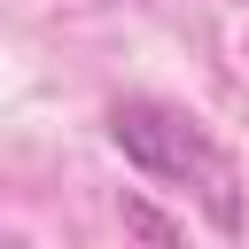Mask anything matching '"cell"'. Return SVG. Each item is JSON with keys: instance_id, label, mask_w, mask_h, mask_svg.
<instances>
[{"instance_id": "cell-1", "label": "cell", "mask_w": 249, "mask_h": 249, "mask_svg": "<svg viewBox=\"0 0 249 249\" xmlns=\"http://www.w3.org/2000/svg\"><path fill=\"white\" fill-rule=\"evenodd\" d=\"M109 140H117V156H124L140 179L195 195V202L210 210L218 233H241V187H233V163H226V148H218L187 109L132 93V101L109 109Z\"/></svg>"}, {"instance_id": "cell-2", "label": "cell", "mask_w": 249, "mask_h": 249, "mask_svg": "<svg viewBox=\"0 0 249 249\" xmlns=\"http://www.w3.org/2000/svg\"><path fill=\"white\" fill-rule=\"evenodd\" d=\"M124 226H132V233H148V241H171V233H179V226H171V218H156L148 202H124Z\"/></svg>"}]
</instances>
